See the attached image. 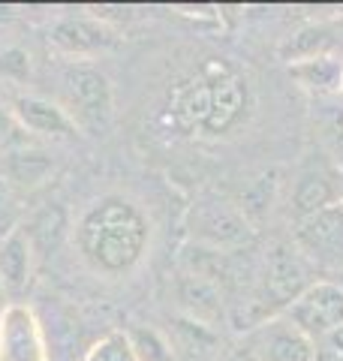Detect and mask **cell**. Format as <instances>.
Listing matches in <instances>:
<instances>
[{
	"label": "cell",
	"instance_id": "1",
	"mask_svg": "<svg viewBox=\"0 0 343 361\" xmlns=\"http://www.w3.org/2000/svg\"><path fill=\"white\" fill-rule=\"evenodd\" d=\"M151 223L139 205L124 196H102L76 226V247L90 271L102 277H124L145 259Z\"/></svg>",
	"mask_w": 343,
	"mask_h": 361
},
{
	"label": "cell",
	"instance_id": "2",
	"mask_svg": "<svg viewBox=\"0 0 343 361\" xmlns=\"http://www.w3.org/2000/svg\"><path fill=\"white\" fill-rule=\"evenodd\" d=\"M64 109L78 130H106L114 118V94L106 73L90 61H73L64 70Z\"/></svg>",
	"mask_w": 343,
	"mask_h": 361
},
{
	"label": "cell",
	"instance_id": "3",
	"mask_svg": "<svg viewBox=\"0 0 343 361\" xmlns=\"http://www.w3.org/2000/svg\"><path fill=\"white\" fill-rule=\"evenodd\" d=\"M311 265L299 256L295 247H271L265 259V277H262V289L247 304L256 310V325L271 319L268 310H286L289 304L311 286Z\"/></svg>",
	"mask_w": 343,
	"mask_h": 361
},
{
	"label": "cell",
	"instance_id": "4",
	"mask_svg": "<svg viewBox=\"0 0 343 361\" xmlns=\"http://www.w3.org/2000/svg\"><path fill=\"white\" fill-rule=\"evenodd\" d=\"M295 250L311 268L343 271V199L295 220Z\"/></svg>",
	"mask_w": 343,
	"mask_h": 361
},
{
	"label": "cell",
	"instance_id": "5",
	"mask_svg": "<svg viewBox=\"0 0 343 361\" xmlns=\"http://www.w3.org/2000/svg\"><path fill=\"white\" fill-rule=\"evenodd\" d=\"M283 316L319 346L337 325H343V286L335 280H313Z\"/></svg>",
	"mask_w": 343,
	"mask_h": 361
},
{
	"label": "cell",
	"instance_id": "6",
	"mask_svg": "<svg viewBox=\"0 0 343 361\" xmlns=\"http://www.w3.org/2000/svg\"><path fill=\"white\" fill-rule=\"evenodd\" d=\"M247 346L256 355V361H316L319 358V346L301 329H295L283 313L256 325L247 337Z\"/></svg>",
	"mask_w": 343,
	"mask_h": 361
},
{
	"label": "cell",
	"instance_id": "7",
	"mask_svg": "<svg viewBox=\"0 0 343 361\" xmlns=\"http://www.w3.org/2000/svg\"><path fill=\"white\" fill-rule=\"evenodd\" d=\"M0 361H49V341L28 304H6L0 313Z\"/></svg>",
	"mask_w": 343,
	"mask_h": 361
},
{
	"label": "cell",
	"instance_id": "8",
	"mask_svg": "<svg viewBox=\"0 0 343 361\" xmlns=\"http://www.w3.org/2000/svg\"><path fill=\"white\" fill-rule=\"evenodd\" d=\"M6 109L13 111L18 127L28 135H40V139H73L78 133L76 121L66 115L61 103H52L40 94H13L6 97Z\"/></svg>",
	"mask_w": 343,
	"mask_h": 361
},
{
	"label": "cell",
	"instance_id": "9",
	"mask_svg": "<svg viewBox=\"0 0 343 361\" xmlns=\"http://www.w3.org/2000/svg\"><path fill=\"white\" fill-rule=\"evenodd\" d=\"M52 45L70 61H88L90 54L112 49L118 37L102 21L88 16H66L52 27Z\"/></svg>",
	"mask_w": 343,
	"mask_h": 361
},
{
	"label": "cell",
	"instance_id": "10",
	"mask_svg": "<svg viewBox=\"0 0 343 361\" xmlns=\"http://www.w3.org/2000/svg\"><path fill=\"white\" fill-rule=\"evenodd\" d=\"M193 235L208 247V250H226V247H238L250 238L247 220L238 211H232L223 202H211V205H199L193 211Z\"/></svg>",
	"mask_w": 343,
	"mask_h": 361
},
{
	"label": "cell",
	"instance_id": "11",
	"mask_svg": "<svg viewBox=\"0 0 343 361\" xmlns=\"http://www.w3.org/2000/svg\"><path fill=\"white\" fill-rule=\"evenodd\" d=\"M0 166H4V178L18 193H33V190L42 187L54 172L52 154L45 148H37V142L25 145V148H16V151H6Z\"/></svg>",
	"mask_w": 343,
	"mask_h": 361
},
{
	"label": "cell",
	"instance_id": "12",
	"mask_svg": "<svg viewBox=\"0 0 343 361\" xmlns=\"http://www.w3.org/2000/svg\"><path fill=\"white\" fill-rule=\"evenodd\" d=\"M33 265V247L28 241L25 229H16L0 241V283L6 292H21L30 280Z\"/></svg>",
	"mask_w": 343,
	"mask_h": 361
},
{
	"label": "cell",
	"instance_id": "13",
	"mask_svg": "<svg viewBox=\"0 0 343 361\" xmlns=\"http://www.w3.org/2000/svg\"><path fill=\"white\" fill-rule=\"evenodd\" d=\"M178 295L181 304L187 310V319H196L202 325H211L217 316L223 313V295H220V286L208 283L196 274H187L178 286Z\"/></svg>",
	"mask_w": 343,
	"mask_h": 361
},
{
	"label": "cell",
	"instance_id": "14",
	"mask_svg": "<svg viewBox=\"0 0 343 361\" xmlns=\"http://www.w3.org/2000/svg\"><path fill=\"white\" fill-rule=\"evenodd\" d=\"M337 190L331 184V178L325 172H304L299 180H295V190H292V211H295V220H304L311 214L323 211L331 202H337Z\"/></svg>",
	"mask_w": 343,
	"mask_h": 361
},
{
	"label": "cell",
	"instance_id": "15",
	"mask_svg": "<svg viewBox=\"0 0 343 361\" xmlns=\"http://www.w3.org/2000/svg\"><path fill=\"white\" fill-rule=\"evenodd\" d=\"M328 49H331V30L325 25H311L299 30L295 37H289V42L280 49V54L289 63H304V61L325 58Z\"/></svg>",
	"mask_w": 343,
	"mask_h": 361
},
{
	"label": "cell",
	"instance_id": "16",
	"mask_svg": "<svg viewBox=\"0 0 343 361\" xmlns=\"http://www.w3.org/2000/svg\"><path fill=\"white\" fill-rule=\"evenodd\" d=\"M175 346L190 361H205L217 353V334L211 331V325H202L184 316V319L175 322Z\"/></svg>",
	"mask_w": 343,
	"mask_h": 361
},
{
	"label": "cell",
	"instance_id": "17",
	"mask_svg": "<svg viewBox=\"0 0 343 361\" xmlns=\"http://www.w3.org/2000/svg\"><path fill=\"white\" fill-rule=\"evenodd\" d=\"M64 232H66V214L64 208H57V205H49V208H42L33 214V220L30 226H25V235H28V241L30 247H40V250H54L57 244H61L64 238Z\"/></svg>",
	"mask_w": 343,
	"mask_h": 361
},
{
	"label": "cell",
	"instance_id": "18",
	"mask_svg": "<svg viewBox=\"0 0 343 361\" xmlns=\"http://www.w3.org/2000/svg\"><path fill=\"white\" fill-rule=\"evenodd\" d=\"M127 341L136 361H172V341H166L151 325H133L127 331Z\"/></svg>",
	"mask_w": 343,
	"mask_h": 361
},
{
	"label": "cell",
	"instance_id": "19",
	"mask_svg": "<svg viewBox=\"0 0 343 361\" xmlns=\"http://www.w3.org/2000/svg\"><path fill=\"white\" fill-rule=\"evenodd\" d=\"M292 73L301 78L304 87H313V90H331V87H340V75H343V66H337L335 61L328 58H316V61H304V63H295Z\"/></svg>",
	"mask_w": 343,
	"mask_h": 361
},
{
	"label": "cell",
	"instance_id": "20",
	"mask_svg": "<svg viewBox=\"0 0 343 361\" xmlns=\"http://www.w3.org/2000/svg\"><path fill=\"white\" fill-rule=\"evenodd\" d=\"M82 361H136L127 331H109L85 353Z\"/></svg>",
	"mask_w": 343,
	"mask_h": 361
},
{
	"label": "cell",
	"instance_id": "21",
	"mask_svg": "<svg viewBox=\"0 0 343 361\" xmlns=\"http://www.w3.org/2000/svg\"><path fill=\"white\" fill-rule=\"evenodd\" d=\"M21 199H18V190L9 184V180L0 175V241L6 235H13L16 229H21Z\"/></svg>",
	"mask_w": 343,
	"mask_h": 361
},
{
	"label": "cell",
	"instance_id": "22",
	"mask_svg": "<svg viewBox=\"0 0 343 361\" xmlns=\"http://www.w3.org/2000/svg\"><path fill=\"white\" fill-rule=\"evenodd\" d=\"M25 145H33V135H28L18 127V121L13 118V111L6 109V103L0 99V151H16L25 148Z\"/></svg>",
	"mask_w": 343,
	"mask_h": 361
},
{
	"label": "cell",
	"instance_id": "23",
	"mask_svg": "<svg viewBox=\"0 0 343 361\" xmlns=\"http://www.w3.org/2000/svg\"><path fill=\"white\" fill-rule=\"evenodd\" d=\"M30 75V54L25 49H4L0 51V78L6 82H25Z\"/></svg>",
	"mask_w": 343,
	"mask_h": 361
},
{
	"label": "cell",
	"instance_id": "24",
	"mask_svg": "<svg viewBox=\"0 0 343 361\" xmlns=\"http://www.w3.org/2000/svg\"><path fill=\"white\" fill-rule=\"evenodd\" d=\"M319 355H328V358H337L343 361V325H337L323 343H319Z\"/></svg>",
	"mask_w": 343,
	"mask_h": 361
},
{
	"label": "cell",
	"instance_id": "25",
	"mask_svg": "<svg viewBox=\"0 0 343 361\" xmlns=\"http://www.w3.org/2000/svg\"><path fill=\"white\" fill-rule=\"evenodd\" d=\"M223 361H256V355H253V353H250V346L244 343V346H238V349H235V353H229V355H226Z\"/></svg>",
	"mask_w": 343,
	"mask_h": 361
},
{
	"label": "cell",
	"instance_id": "26",
	"mask_svg": "<svg viewBox=\"0 0 343 361\" xmlns=\"http://www.w3.org/2000/svg\"><path fill=\"white\" fill-rule=\"evenodd\" d=\"M6 295H9V292L4 289V283H0V313H4V307H6Z\"/></svg>",
	"mask_w": 343,
	"mask_h": 361
},
{
	"label": "cell",
	"instance_id": "27",
	"mask_svg": "<svg viewBox=\"0 0 343 361\" xmlns=\"http://www.w3.org/2000/svg\"><path fill=\"white\" fill-rule=\"evenodd\" d=\"M340 87H343V75H340Z\"/></svg>",
	"mask_w": 343,
	"mask_h": 361
}]
</instances>
